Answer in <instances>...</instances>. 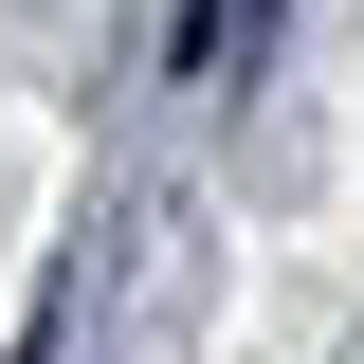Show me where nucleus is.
I'll list each match as a JSON object with an SVG mask.
<instances>
[{
  "label": "nucleus",
  "mask_w": 364,
  "mask_h": 364,
  "mask_svg": "<svg viewBox=\"0 0 364 364\" xmlns=\"http://www.w3.org/2000/svg\"><path fill=\"white\" fill-rule=\"evenodd\" d=\"M18 364H37V346H18Z\"/></svg>",
  "instance_id": "2"
},
{
  "label": "nucleus",
  "mask_w": 364,
  "mask_h": 364,
  "mask_svg": "<svg viewBox=\"0 0 364 364\" xmlns=\"http://www.w3.org/2000/svg\"><path fill=\"white\" fill-rule=\"evenodd\" d=\"M273 18H291V0H182V73H237Z\"/></svg>",
  "instance_id": "1"
}]
</instances>
